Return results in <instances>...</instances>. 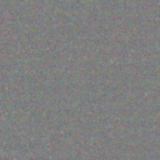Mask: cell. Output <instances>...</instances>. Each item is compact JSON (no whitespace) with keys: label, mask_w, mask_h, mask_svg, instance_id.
<instances>
[]
</instances>
